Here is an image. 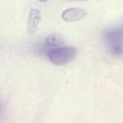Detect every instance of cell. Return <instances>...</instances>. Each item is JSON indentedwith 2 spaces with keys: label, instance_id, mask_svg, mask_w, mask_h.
I'll list each match as a JSON object with an SVG mask.
<instances>
[{
  "label": "cell",
  "instance_id": "7",
  "mask_svg": "<svg viewBox=\"0 0 123 123\" xmlns=\"http://www.w3.org/2000/svg\"><path fill=\"white\" fill-rule=\"evenodd\" d=\"M77 1H86V0H77Z\"/></svg>",
  "mask_w": 123,
  "mask_h": 123
},
{
  "label": "cell",
  "instance_id": "6",
  "mask_svg": "<svg viewBox=\"0 0 123 123\" xmlns=\"http://www.w3.org/2000/svg\"><path fill=\"white\" fill-rule=\"evenodd\" d=\"M38 1H41V2H45V1H47L48 0H38Z\"/></svg>",
  "mask_w": 123,
  "mask_h": 123
},
{
  "label": "cell",
  "instance_id": "5",
  "mask_svg": "<svg viewBox=\"0 0 123 123\" xmlns=\"http://www.w3.org/2000/svg\"><path fill=\"white\" fill-rule=\"evenodd\" d=\"M1 113H2V106H1V104H0V116H1Z\"/></svg>",
  "mask_w": 123,
  "mask_h": 123
},
{
  "label": "cell",
  "instance_id": "4",
  "mask_svg": "<svg viewBox=\"0 0 123 123\" xmlns=\"http://www.w3.org/2000/svg\"><path fill=\"white\" fill-rule=\"evenodd\" d=\"M65 42L64 37L61 33H53L48 35L45 40V44L50 47H57L63 45Z\"/></svg>",
  "mask_w": 123,
  "mask_h": 123
},
{
  "label": "cell",
  "instance_id": "2",
  "mask_svg": "<svg viewBox=\"0 0 123 123\" xmlns=\"http://www.w3.org/2000/svg\"><path fill=\"white\" fill-rule=\"evenodd\" d=\"M41 22V12L37 9H31L28 15L27 22V32L28 35H33Z\"/></svg>",
  "mask_w": 123,
  "mask_h": 123
},
{
  "label": "cell",
  "instance_id": "1",
  "mask_svg": "<svg viewBox=\"0 0 123 123\" xmlns=\"http://www.w3.org/2000/svg\"><path fill=\"white\" fill-rule=\"evenodd\" d=\"M76 53L77 50L74 47H60L50 50L48 55L53 64L61 66L72 61L76 55Z\"/></svg>",
  "mask_w": 123,
  "mask_h": 123
},
{
  "label": "cell",
  "instance_id": "3",
  "mask_svg": "<svg viewBox=\"0 0 123 123\" xmlns=\"http://www.w3.org/2000/svg\"><path fill=\"white\" fill-rule=\"evenodd\" d=\"M87 15L86 10L81 8H69L62 13V19L65 22L79 21Z\"/></svg>",
  "mask_w": 123,
  "mask_h": 123
}]
</instances>
